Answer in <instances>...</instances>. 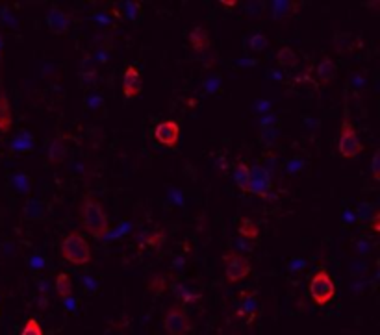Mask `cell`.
I'll return each instance as SVG.
<instances>
[{
	"label": "cell",
	"instance_id": "6da1fadb",
	"mask_svg": "<svg viewBox=\"0 0 380 335\" xmlns=\"http://www.w3.org/2000/svg\"><path fill=\"white\" fill-rule=\"evenodd\" d=\"M80 224L89 235H93V237H97V239L106 237V233L109 232L108 215H106L102 204H100L95 196H86V198L82 200Z\"/></svg>",
	"mask_w": 380,
	"mask_h": 335
},
{
	"label": "cell",
	"instance_id": "e0dca14e",
	"mask_svg": "<svg viewBox=\"0 0 380 335\" xmlns=\"http://www.w3.org/2000/svg\"><path fill=\"white\" fill-rule=\"evenodd\" d=\"M67 154V146L65 143H63V139H54L52 141V145H50V150H49V159L52 165H60L61 161H63V157H65Z\"/></svg>",
	"mask_w": 380,
	"mask_h": 335
},
{
	"label": "cell",
	"instance_id": "4fadbf2b",
	"mask_svg": "<svg viewBox=\"0 0 380 335\" xmlns=\"http://www.w3.org/2000/svg\"><path fill=\"white\" fill-rule=\"evenodd\" d=\"M11 122H13V117H11L10 100L6 97L4 89H0V134H8L11 128Z\"/></svg>",
	"mask_w": 380,
	"mask_h": 335
},
{
	"label": "cell",
	"instance_id": "52a82bcc",
	"mask_svg": "<svg viewBox=\"0 0 380 335\" xmlns=\"http://www.w3.org/2000/svg\"><path fill=\"white\" fill-rule=\"evenodd\" d=\"M154 139L165 148H174L180 141V126L176 120H162L154 126Z\"/></svg>",
	"mask_w": 380,
	"mask_h": 335
},
{
	"label": "cell",
	"instance_id": "ba28073f",
	"mask_svg": "<svg viewBox=\"0 0 380 335\" xmlns=\"http://www.w3.org/2000/svg\"><path fill=\"white\" fill-rule=\"evenodd\" d=\"M271 187V178L265 169H261L260 165L250 167V187L249 193H254L258 196H267V191Z\"/></svg>",
	"mask_w": 380,
	"mask_h": 335
},
{
	"label": "cell",
	"instance_id": "8992f818",
	"mask_svg": "<svg viewBox=\"0 0 380 335\" xmlns=\"http://www.w3.org/2000/svg\"><path fill=\"white\" fill-rule=\"evenodd\" d=\"M163 330L167 335H187L191 330V319L180 306H171L163 315Z\"/></svg>",
	"mask_w": 380,
	"mask_h": 335
},
{
	"label": "cell",
	"instance_id": "ffe728a7",
	"mask_svg": "<svg viewBox=\"0 0 380 335\" xmlns=\"http://www.w3.org/2000/svg\"><path fill=\"white\" fill-rule=\"evenodd\" d=\"M265 47H267V37H265V35L256 33V35H252V37H250V49H252V50L260 52V50H263Z\"/></svg>",
	"mask_w": 380,
	"mask_h": 335
},
{
	"label": "cell",
	"instance_id": "7402d4cb",
	"mask_svg": "<svg viewBox=\"0 0 380 335\" xmlns=\"http://www.w3.org/2000/svg\"><path fill=\"white\" fill-rule=\"evenodd\" d=\"M373 232H378V213H375L373 217Z\"/></svg>",
	"mask_w": 380,
	"mask_h": 335
},
{
	"label": "cell",
	"instance_id": "277c9868",
	"mask_svg": "<svg viewBox=\"0 0 380 335\" xmlns=\"http://www.w3.org/2000/svg\"><path fill=\"white\" fill-rule=\"evenodd\" d=\"M364 150V146L360 143L358 134H356V128L353 126V122L345 117L341 120V126H339V137H337V152L341 154L343 157L347 159H353V157L360 156Z\"/></svg>",
	"mask_w": 380,
	"mask_h": 335
},
{
	"label": "cell",
	"instance_id": "8fae6325",
	"mask_svg": "<svg viewBox=\"0 0 380 335\" xmlns=\"http://www.w3.org/2000/svg\"><path fill=\"white\" fill-rule=\"evenodd\" d=\"M187 41H189L191 49L195 50V52H199V54H202V52H206L210 49V33H208V30L204 26L191 28Z\"/></svg>",
	"mask_w": 380,
	"mask_h": 335
},
{
	"label": "cell",
	"instance_id": "ac0fdd59",
	"mask_svg": "<svg viewBox=\"0 0 380 335\" xmlns=\"http://www.w3.org/2000/svg\"><path fill=\"white\" fill-rule=\"evenodd\" d=\"M277 61L278 65L282 67H295L297 65V61H299V58H297V52H295L293 49H289V47H282V49L278 50L277 54Z\"/></svg>",
	"mask_w": 380,
	"mask_h": 335
},
{
	"label": "cell",
	"instance_id": "9c48e42d",
	"mask_svg": "<svg viewBox=\"0 0 380 335\" xmlns=\"http://www.w3.org/2000/svg\"><path fill=\"white\" fill-rule=\"evenodd\" d=\"M47 24H49L50 32L56 35H65L71 30V17L67 15L65 11L60 8H52L47 13Z\"/></svg>",
	"mask_w": 380,
	"mask_h": 335
},
{
	"label": "cell",
	"instance_id": "2e32d148",
	"mask_svg": "<svg viewBox=\"0 0 380 335\" xmlns=\"http://www.w3.org/2000/svg\"><path fill=\"white\" fill-rule=\"evenodd\" d=\"M238 233L241 235V237L254 241V239H258V235H260V228H258V224H256L252 219L243 217L238 224Z\"/></svg>",
	"mask_w": 380,
	"mask_h": 335
},
{
	"label": "cell",
	"instance_id": "3957f363",
	"mask_svg": "<svg viewBox=\"0 0 380 335\" xmlns=\"http://www.w3.org/2000/svg\"><path fill=\"white\" fill-rule=\"evenodd\" d=\"M308 292L317 306H326V304H330L334 300V297H336V285H334V280L328 274V270L325 269L315 270L314 274H312V278H310Z\"/></svg>",
	"mask_w": 380,
	"mask_h": 335
},
{
	"label": "cell",
	"instance_id": "5bb4252c",
	"mask_svg": "<svg viewBox=\"0 0 380 335\" xmlns=\"http://www.w3.org/2000/svg\"><path fill=\"white\" fill-rule=\"evenodd\" d=\"M234 182L238 185L239 189L243 193H249V187H250V167L247 163L243 161H238L236 167H234Z\"/></svg>",
	"mask_w": 380,
	"mask_h": 335
},
{
	"label": "cell",
	"instance_id": "9a60e30c",
	"mask_svg": "<svg viewBox=\"0 0 380 335\" xmlns=\"http://www.w3.org/2000/svg\"><path fill=\"white\" fill-rule=\"evenodd\" d=\"M54 287H56V292H58V297H60V298H63V300L71 298V295H72V280H71V276L67 274V272H60V274L56 276Z\"/></svg>",
	"mask_w": 380,
	"mask_h": 335
},
{
	"label": "cell",
	"instance_id": "7a4b0ae2",
	"mask_svg": "<svg viewBox=\"0 0 380 335\" xmlns=\"http://www.w3.org/2000/svg\"><path fill=\"white\" fill-rule=\"evenodd\" d=\"M60 254L65 261H69L74 267L89 265L93 260L91 246L87 239L80 232H69L60 243Z\"/></svg>",
	"mask_w": 380,
	"mask_h": 335
},
{
	"label": "cell",
	"instance_id": "30bf717a",
	"mask_svg": "<svg viewBox=\"0 0 380 335\" xmlns=\"http://www.w3.org/2000/svg\"><path fill=\"white\" fill-rule=\"evenodd\" d=\"M141 91V74L136 65H128L123 78V93L126 98H136Z\"/></svg>",
	"mask_w": 380,
	"mask_h": 335
},
{
	"label": "cell",
	"instance_id": "603a6c76",
	"mask_svg": "<svg viewBox=\"0 0 380 335\" xmlns=\"http://www.w3.org/2000/svg\"><path fill=\"white\" fill-rule=\"evenodd\" d=\"M219 4L226 6V8H236V6H238V2H236V0H232V2H224V0H223V2H219Z\"/></svg>",
	"mask_w": 380,
	"mask_h": 335
},
{
	"label": "cell",
	"instance_id": "44dd1931",
	"mask_svg": "<svg viewBox=\"0 0 380 335\" xmlns=\"http://www.w3.org/2000/svg\"><path fill=\"white\" fill-rule=\"evenodd\" d=\"M378 157H380V154H378V152H375V156H373V180H375V182H378V178H380V173H378Z\"/></svg>",
	"mask_w": 380,
	"mask_h": 335
},
{
	"label": "cell",
	"instance_id": "5b68a950",
	"mask_svg": "<svg viewBox=\"0 0 380 335\" xmlns=\"http://www.w3.org/2000/svg\"><path fill=\"white\" fill-rule=\"evenodd\" d=\"M223 265H224V276H226L228 283H239L243 281L247 276L250 274V261L245 256L238 254V252H226L223 256Z\"/></svg>",
	"mask_w": 380,
	"mask_h": 335
},
{
	"label": "cell",
	"instance_id": "7c38bea8",
	"mask_svg": "<svg viewBox=\"0 0 380 335\" xmlns=\"http://www.w3.org/2000/svg\"><path fill=\"white\" fill-rule=\"evenodd\" d=\"M336 72H337V67L330 58H323V60L317 63V69H315L317 80H319L323 86H328V83L336 78Z\"/></svg>",
	"mask_w": 380,
	"mask_h": 335
},
{
	"label": "cell",
	"instance_id": "d6986e66",
	"mask_svg": "<svg viewBox=\"0 0 380 335\" xmlns=\"http://www.w3.org/2000/svg\"><path fill=\"white\" fill-rule=\"evenodd\" d=\"M19 335H45L43 333V328H41V324H39L35 319H28L26 322H24V326H22V330Z\"/></svg>",
	"mask_w": 380,
	"mask_h": 335
}]
</instances>
